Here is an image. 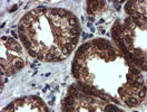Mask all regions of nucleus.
Listing matches in <instances>:
<instances>
[{
  "label": "nucleus",
  "mask_w": 147,
  "mask_h": 112,
  "mask_svg": "<svg viewBox=\"0 0 147 112\" xmlns=\"http://www.w3.org/2000/svg\"><path fill=\"white\" fill-rule=\"evenodd\" d=\"M19 25L48 31L20 36L28 53L40 61L65 59L75 48L79 37L78 20L64 9L37 8L27 12Z\"/></svg>",
  "instance_id": "1"
},
{
  "label": "nucleus",
  "mask_w": 147,
  "mask_h": 112,
  "mask_svg": "<svg viewBox=\"0 0 147 112\" xmlns=\"http://www.w3.org/2000/svg\"><path fill=\"white\" fill-rule=\"evenodd\" d=\"M2 45L6 46V51L2 49V55L1 56V64H2V70L7 72L8 75H11L19 70H21L25 65V56L22 53L21 47L19 44L13 40L12 38L2 37Z\"/></svg>",
  "instance_id": "2"
}]
</instances>
